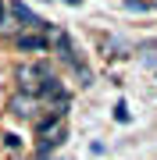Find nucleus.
I'll return each instance as SVG.
<instances>
[{
    "instance_id": "6",
    "label": "nucleus",
    "mask_w": 157,
    "mask_h": 160,
    "mask_svg": "<svg viewBox=\"0 0 157 160\" xmlns=\"http://www.w3.org/2000/svg\"><path fill=\"white\" fill-rule=\"evenodd\" d=\"M128 118H132V114H128V107H125V103H118V107H114V121H118V125H128Z\"/></svg>"
},
{
    "instance_id": "2",
    "label": "nucleus",
    "mask_w": 157,
    "mask_h": 160,
    "mask_svg": "<svg viewBox=\"0 0 157 160\" xmlns=\"http://www.w3.org/2000/svg\"><path fill=\"white\" fill-rule=\"evenodd\" d=\"M7 14H11L14 25H18V29H25V32H47V25H50V22H43L39 14H32L22 0H11V4H7Z\"/></svg>"
},
{
    "instance_id": "5",
    "label": "nucleus",
    "mask_w": 157,
    "mask_h": 160,
    "mask_svg": "<svg viewBox=\"0 0 157 160\" xmlns=\"http://www.w3.org/2000/svg\"><path fill=\"white\" fill-rule=\"evenodd\" d=\"M64 139H68V125H61L57 132H50V135H43V139H39V146H36V153H39V157H50L54 149H57V146L64 142Z\"/></svg>"
},
{
    "instance_id": "10",
    "label": "nucleus",
    "mask_w": 157,
    "mask_h": 160,
    "mask_svg": "<svg viewBox=\"0 0 157 160\" xmlns=\"http://www.w3.org/2000/svg\"><path fill=\"white\" fill-rule=\"evenodd\" d=\"M150 7H154V11H157V0H150Z\"/></svg>"
},
{
    "instance_id": "4",
    "label": "nucleus",
    "mask_w": 157,
    "mask_h": 160,
    "mask_svg": "<svg viewBox=\"0 0 157 160\" xmlns=\"http://www.w3.org/2000/svg\"><path fill=\"white\" fill-rule=\"evenodd\" d=\"M14 46L22 53H50V43L43 32H14Z\"/></svg>"
},
{
    "instance_id": "7",
    "label": "nucleus",
    "mask_w": 157,
    "mask_h": 160,
    "mask_svg": "<svg viewBox=\"0 0 157 160\" xmlns=\"http://www.w3.org/2000/svg\"><path fill=\"white\" fill-rule=\"evenodd\" d=\"M128 11H150V0H125Z\"/></svg>"
},
{
    "instance_id": "9",
    "label": "nucleus",
    "mask_w": 157,
    "mask_h": 160,
    "mask_svg": "<svg viewBox=\"0 0 157 160\" xmlns=\"http://www.w3.org/2000/svg\"><path fill=\"white\" fill-rule=\"evenodd\" d=\"M4 14H7V11H4V0H0V18H4Z\"/></svg>"
},
{
    "instance_id": "11",
    "label": "nucleus",
    "mask_w": 157,
    "mask_h": 160,
    "mask_svg": "<svg viewBox=\"0 0 157 160\" xmlns=\"http://www.w3.org/2000/svg\"><path fill=\"white\" fill-rule=\"evenodd\" d=\"M68 4H82V0H68Z\"/></svg>"
},
{
    "instance_id": "8",
    "label": "nucleus",
    "mask_w": 157,
    "mask_h": 160,
    "mask_svg": "<svg viewBox=\"0 0 157 160\" xmlns=\"http://www.w3.org/2000/svg\"><path fill=\"white\" fill-rule=\"evenodd\" d=\"M4 146H7V149H18V146H22V135H14V132H7V135H4Z\"/></svg>"
},
{
    "instance_id": "1",
    "label": "nucleus",
    "mask_w": 157,
    "mask_h": 160,
    "mask_svg": "<svg viewBox=\"0 0 157 160\" xmlns=\"http://www.w3.org/2000/svg\"><path fill=\"white\" fill-rule=\"evenodd\" d=\"M50 68H47V61H29V64H22V68L14 71V78H18V92H29V96H39V89H43V82L50 78Z\"/></svg>"
},
{
    "instance_id": "3",
    "label": "nucleus",
    "mask_w": 157,
    "mask_h": 160,
    "mask_svg": "<svg viewBox=\"0 0 157 160\" xmlns=\"http://www.w3.org/2000/svg\"><path fill=\"white\" fill-rule=\"evenodd\" d=\"M7 110H11L14 118H22V121H36V114L43 110V103L39 96H29V92H14L11 103H7Z\"/></svg>"
}]
</instances>
